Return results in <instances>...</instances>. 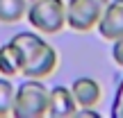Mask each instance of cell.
Segmentation results:
<instances>
[{
  "label": "cell",
  "instance_id": "1",
  "mask_svg": "<svg viewBox=\"0 0 123 118\" xmlns=\"http://www.w3.org/2000/svg\"><path fill=\"white\" fill-rule=\"evenodd\" d=\"M12 43L18 48L23 59V77L46 79L57 68V50L50 43H46L39 32H18L12 36Z\"/></svg>",
  "mask_w": 123,
  "mask_h": 118
},
{
  "label": "cell",
  "instance_id": "2",
  "mask_svg": "<svg viewBox=\"0 0 123 118\" xmlns=\"http://www.w3.org/2000/svg\"><path fill=\"white\" fill-rule=\"evenodd\" d=\"M48 100H50V89L43 84V79L25 77V82H21L16 86L12 116L14 118H43L48 116Z\"/></svg>",
  "mask_w": 123,
  "mask_h": 118
},
{
  "label": "cell",
  "instance_id": "3",
  "mask_svg": "<svg viewBox=\"0 0 123 118\" xmlns=\"http://www.w3.org/2000/svg\"><path fill=\"white\" fill-rule=\"evenodd\" d=\"M27 23L39 34H57L66 27L64 0H32L27 7Z\"/></svg>",
  "mask_w": 123,
  "mask_h": 118
},
{
  "label": "cell",
  "instance_id": "4",
  "mask_svg": "<svg viewBox=\"0 0 123 118\" xmlns=\"http://www.w3.org/2000/svg\"><path fill=\"white\" fill-rule=\"evenodd\" d=\"M110 0H68L66 2V27L73 32L96 30Z\"/></svg>",
  "mask_w": 123,
  "mask_h": 118
},
{
  "label": "cell",
  "instance_id": "5",
  "mask_svg": "<svg viewBox=\"0 0 123 118\" xmlns=\"http://www.w3.org/2000/svg\"><path fill=\"white\" fill-rule=\"evenodd\" d=\"M98 34L105 41H116L123 36V0H110L96 25Z\"/></svg>",
  "mask_w": 123,
  "mask_h": 118
},
{
  "label": "cell",
  "instance_id": "6",
  "mask_svg": "<svg viewBox=\"0 0 123 118\" xmlns=\"http://www.w3.org/2000/svg\"><path fill=\"white\" fill-rule=\"evenodd\" d=\"M78 114V102H75L71 86H53L48 100V116L53 118H66Z\"/></svg>",
  "mask_w": 123,
  "mask_h": 118
},
{
  "label": "cell",
  "instance_id": "7",
  "mask_svg": "<svg viewBox=\"0 0 123 118\" xmlns=\"http://www.w3.org/2000/svg\"><path fill=\"white\" fill-rule=\"evenodd\" d=\"M71 93H73L75 102L80 107H96L103 98V89L93 77H78L71 84Z\"/></svg>",
  "mask_w": 123,
  "mask_h": 118
},
{
  "label": "cell",
  "instance_id": "8",
  "mask_svg": "<svg viewBox=\"0 0 123 118\" xmlns=\"http://www.w3.org/2000/svg\"><path fill=\"white\" fill-rule=\"evenodd\" d=\"M23 70V59L18 48L9 41V43L0 45V75L5 77H16Z\"/></svg>",
  "mask_w": 123,
  "mask_h": 118
},
{
  "label": "cell",
  "instance_id": "9",
  "mask_svg": "<svg viewBox=\"0 0 123 118\" xmlns=\"http://www.w3.org/2000/svg\"><path fill=\"white\" fill-rule=\"evenodd\" d=\"M30 0H0V23L14 25L27 16Z\"/></svg>",
  "mask_w": 123,
  "mask_h": 118
},
{
  "label": "cell",
  "instance_id": "10",
  "mask_svg": "<svg viewBox=\"0 0 123 118\" xmlns=\"http://www.w3.org/2000/svg\"><path fill=\"white\" fill-rule=\"evenodd\" d=\"M14 96H16V86L12 84V77H0V118L12 116L14 107Z\"/></svg>",
  "mask_w": 123,
  "mask_h": 118
},
{
  "label": "cell",
  "instance_id": "11",
  "mask_svg": "<svg viewBox=\"0 0 123 118\" xmlns=\"http://www.w3.org/2000/svg\"><path fill=\"white\" fill-rule=\"evenodd\" d=\"M112 59L123 68V36L116 41H112Z\"/></svg>",
  "mask_w": 123,
  "mask_h": 118
},
{
  "label": "cell",
  "instance_id": "12",
  "mask_svg": "<svg viewBox=\"0 0 123 118\" xmlns=\"http://www.w3.org/2000/svg\"><path fill=\"white\" fill-rule=\"evenodd\" d=\"M30 2H32V0H30Z\"/></svg>",
  "mask_w": 123,
  "mask_h": 118
}]
</instances>
